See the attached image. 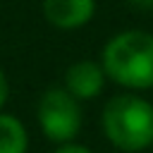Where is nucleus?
<instances>
[{
    "instance_id": "nucleus-1",
    "label": "nucleus",
    "mask_w": 153,
    "mask_h": 153,
    "mask_svg": "<svg viewBox=\"0 0 153 153\" xmlns=\"http://www.w3.org/2000/svg\"><path fill=\"white\" fill-rule=\"evenodd\" d=\"M100 65L108 81L122 91H153V33L143 29H122L100 48Z\"/></svg>"
},
{
    "instance_id": "nucleus-2",
    "label": "nucleus",
    "mask_w": 153,
    "mask_h": 153,
    "mask_svg": "<svg viewBox=\"0 0 153 153\" xmlns=\"http://www.w3.org/2000/svg\"><path fill=\"white\" fill-rule=\"evenodd\" d=\"M100 131L122 153L148 151L153 146V103L136 91L110 96L100 110Z\"/></svg>"
},
{
    "instance_id": "nucleus-3",
    "label": "nucleus",
    "mask_w": 153,
    "mask_h": 153,
    "mask_svg": "<svg viewBox=\"0 0 153 153\" xmlns=\"http://www.w3.org/2000/svg\"><path fill=\"white\" fill-rule=\"evenodd\" d=\"M36 124L41 129V136L55 146L76 141L84 124L81 100L74 98L62 84L48 86L36 103Z\"/></svg>"
},
{
    "instance_id": "nucleus-4",
    "label": "nucleus",
    "mask_w": 153,
    "mask_h": 153,
    "mask_svg": "<svg viewBox=\"0 0 153 153\" xmlns=\"http://www.w3.org/2000/svg\"><path fill=\"white\" fill-rule=\"evenodd\" d=\"M98 0H41L43 19L57 31H79L96 17Z\"/></svg>"
},
{
    "instance_id": "nucleus-5",
    "label": "nucleus",
    "mask_w": 153,
    "mask_h": 153,
    "mask_svg": "<svg viewBox=\"0 0 153 153\" xmlns=\"http://www.w3.org/2000/svg\"><path fill=\"white\" fill-rule=\"evenodd\" d=\"M105 84H108V74H105L100 60H86V57L72 62L62 79V86L81 103L98 98L105 91Z\"/></svg>"
},
{
    "instance_id": "nucleus-6",
    "label": "nucleus",
    "mask_w": 153,
    "mask_h": 153,
    "mask_svg": "<svg viewBox=\"0 0 153 153\" xmlns=\"http://www.w3.org/2000/svg\"><path fill=\"white\" fill-rule=\"evenodd\" d=\"M31 136L22 117L0 110V153H29Z\"/></svg>"
},
{
    "instance_id": "nucleus-7",
    "label": "nucleus",
    "mask_w": 153,
    "mask_h": 153,
    "mask_svg": "<svg viewBox=\"0 0 153 153\" xmlns=\"http://www.w3.org/2000/svg\"><path fill=\"white\" fill-rule=\"evenodd\" d=\"M53 153H96V151H93V148H88V146H84V143L72 141V143L55 146V148H53Z\"/></svg>"
},
{
    "instance_id": "nucleus-8",
    "label": "nucleus",
    "mask_w": 153,
    "mask_h": 153,
    "mask_svg": "<svg viewBox=\"0 0 153 153\" xmlns=\"http://www.w3.org/2000/svg\"><path fill=\"white\" fill-rule=\"evenodd\" d=\"M7 100H10V79H7L5 69L0 67V110H5Z\"/></svg>"
},
{
    "instance_id": "nucleus-9",
    "label": "nucleus",
    "mask_w": 153,
    "mask_h": 153,
    "mask_svg": "<svg viewBox=\"0 0 153 153\" xmlns=\"http://www.w3.org/2000/svg\"><path fill=\"white\" fill-rule=\"evenodd\" d=\"M127 5H131L134 10H143V12H151L153 10V0H124Z\"/></svg>"
}]
</instances>
